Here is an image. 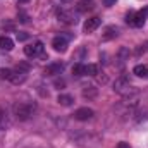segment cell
Segmentation results:
<instances>
[{"label":"cell","instance_id":"3957f363","mask_svg":"<svg viewBox=\"0 0 148 148\" xmlns=\"http://www.w3.org/2000/svg\"><path fill=\"white\" fill-rule=\"evenodd\" d=\"M57 17H59V21L64 23V24H74V23H76L74 12L66 10V9H59V10H57Z\"/></svg>","mask_w":148,"mask_h":148},{"label":"cell","instance_id":"52a82bcc","mask_svg":"<svg viewBox=\"0 0 148 148\" xmlns=\"http://www.w3.org/2000/svg\"><path fill=\"white\" fill-rule=\"evenodd\" d=\"M100 23H102L100 17H90V19H86V23H84L83 28H84L86 33H91V31H95V29L100 26Z\"/></svg>","mask_w":148,"mask_h":148},{"label":"cell","instance_id":"8992f818","mask_svg":"<svg viewBox=\"0 0 148 148\" xmlns=\"http://www.w3.org/2000/svg\"><path fill=\"white\" fill-rule=\"evenodd\" d=\"M52 47H53L55 52L64 53V52L67 50V40H66L64 36H55L53 40H52Z\"/></svg>","mask_w":148,"mask_h":148},{"label":"cell","instance_id":"4fadbf2b","mask_svg":"<svg viewBox=\"0 0 148 148\" xmlns=\"http://www.w3.org/2000/svg\"><path fill=\"white\" fill-rule=\"evenodd\" d=\"M145 19H147V14H145L143 10L136 12V14H134V23H133V26H136V28H141V26L145 24Z\"/></svg>","mask_w":148,"mask_h":148},{"label":"cell","instance_id":"e0dca14e","mask_svg":"<svg viewBox=\"0 0 148 148\" xmlns=\"http://www.w3.org/2000/svg\"><path fill=\"white\" fill-rule=\"evenodd\" d=\"M98 74V67L95 64H88L86 66V76H97Z\"/></svg>","mask_w":148,"mask_h":148},{"label":"cell","instance_id":"83f0119b","mask_svg":"<svg viewBox=\"0 0 148 148\" xmlns=\"http://www.w3.org/2000/svg\"><path fill=\"white\" fill-rule=\"evenodd\" d=\"M19 2H23V3H24V2H28V0H19Z\"/></svg>","mask_w":148,"mask_h":148},{"label":"cell","instance_id":"ba28073f","mask_svg":"<svg viewBox=\"0 0 148 148\" xmlns=\"http://www.w3.org/2000/svg\"><path fill=\"white\" fill-rule=\"evenodd\" d=\"M62 69H64V64H60V62L50 64V66L45 67V74H47V76H57V74L62 73Z\"/></svg>","mask_w":148,"mask_h":148},{"label":"cell","instance_id":"9a60e30c","mask_svg":"<svg viewBox=\"0 0 148 148\" xmlns=\"http://www.w3.org/2000/svg\"><path fill=\"white\" fill-rule=\"evenodd\" d=\"M117 33H119V31H117V28H115V26H109V28H107V29H105V33H103V40H112V38H115L117 36Z\"/></svg>","mask_w":148,"mask_h":148},{"label":"cell","instance_id":"4316f807","mask_svg":"<svg viewBox=\"0 0 148 148\" xmlns=\"http://www.w3.org/2000/svg\"><path fill=\"white\" fill-rule=\"evenodd\" d=\"M143 12H145V14L148 16V7H147V9H143Z\"/></svg>","mask_w":148,"mask_h":148},{"label":"cell","instance_id":"ac0fdd59","mask_svg":"<svg viewBox=\"0 0 148 148\" xmlns=\"http://www.w3.org/2000/svg\"><path fill=\"white\" fill-rule=\"evenodd\" d=\"M0 77L10 81V77H12V69H0Z\"/></svg>","mask_w":148,"mask_h":148},{"label":"cell","instance_id":"5b68a950","mask_svg":"<svg viewBox=\"0 0 148 148\" xmlns=\"http://www.w3.org/2000/svg\"><path fill=\"white\" fill-rule=\"evenodd\" d=\"M93 115H95L93 109H88V107H81V109H77L74 112V119H77V121H88Z\"/></svg>","mask_w":148,"mask_h":148},{"label":"cell","instance_id":"484cf974","mask_svg":"<svg viewBox=\"0 0 148 148\" xmlns=\"http://www.w3.org/2000/svg\"><path fill=\"white\" fill-rule=\"evenodd\" d=\"M21 23H28V16L24 14V12H21V19H19Z\"/></svg>","mask_w":148,"mask_h":148},{"label":"cell","instance_id":"6da1fadb","mask_svg":"<svg viewBox=\"0 0 148 148\" xmlns=\"http://www.w3.org/2000/svg\"><path fill=\"white\" fill-rule=\"evenodd\" d=\"M114 91H117L119 95H122V97H129V95H138V90L136 88H133L131 86V83H129V79L127 77H119V79H115V83H114Z\"/></svg>","mask_w":148,"mask_h":148},{"label":"cell","instance_id":"5bb4252c","mask_svg":"<svg viewBox=\"0 0 148 148\" xmlns=\"http://www.w3.org/2000/svg\"><path fill=\"white\" fill-rule=\"evenodd\" d=\"M133 73L136 74V76H140V77H148V66H143V64L134 66Z\"/></svg>","mask_w":148,"mask_h":148},{"label":"cell","instance_id":"cb8c5ba5","mask_svg":"<svg viewBox=\"0 0 148 148\" xmlns=\"http://www.w3.org/2000/svg\"><path fill=\"white\" fill-rule=\"evenodd\" d=\"M117 148H131V147H129V143H126V141H121V143L117 145Z\"/></svg>","mask_w":148,"mask_h":148},{"label":"cell","instance_id":"9c48e42d","mask_svg":"<svg viewBox=\"0 0 148 148\" xmlns=\"http://www.w3.org/2000/svg\"><path fill=\"white\" fill-rule=\"evenodd\" d=\"M10 81H12L14 84H21V83H24V81H26V71H21V69L12 71V77H10Z\"/></svg>","mask_w":148,"mask_h":148},{"label":"cell","instance_id":"7402d4cb","mask_svg":"<svg viewBox=\"0 0 148 148\" xmlns=\"http://www.w3.org/2000/svg\"><path fill=\"white\" fill-rule=\"evenodd\" d=\"M95 95H97V90H95V88L84 90V91H83V97H95Z\"/></svg>","mask_w":148,"mask_h":148},{"label":"cell","instance_id":"277c9868","mask_svg":"<svg viewBox=\"0 0 148 148\" xmlns=\"http://www.w3.org/2000/svg\"><path fill=\"white\" fill-rule=\"evenodd\" d=\"M41 52H43V43H41V41H35L33 45L24 47V53H26L28 57H36Z\"/></svg>","mask_w":148,"mask_h":148},{"label":"cell","instance_id":"d6986e66","mask_svg":"<svg viewBox=\"0 0 148 148\" xmlns=\"http://www.w3.org/2000/svg\"><path fill=\"white\" fill-rule=\"evenodd\" d=\"M127 57H129V50H127L126 47H122V48L119 50V59H121V60H126Z\"/></svg>","mask_w":148,"mask_h":148},{"label":"cell","instance_id":"7c38bea8","mask_svg":"<svg viewBox=\"0 0 148 148\" xmlns=\"http://www.w3.org/2000/svg\"><path fill=\"white\" fill-rule=\"evenodd\" d=\"M57 102H59L62 107H71V105L74 103V98L71 97V95H64V93H62V95L57 97Z\"/></svg>","mask_w":148,"mask_h":148},{"label":"cell","instance_id":"30bf717a","mask_svg":"<svg viewBox=\"0 0 148 148\" xmlns=\"http://www.w3.org/2000/svg\"><path fill=\"white\" fill-rule=\"evenodd\" d=\"M76 9H77V12H88V10L93 9V2L91 0H79Z\"/></svg>","mask_w":148,"mask_h":148},{"label":"cell","instance_id":"ffe728a7","mask_svg":"<svg viewBox=\"0 0 148 148\" xmlns=\"http://www.w3.org/2000/svg\"><path fill=\"white\" fill-rule=\"evenodd\" d=\"M134 14H136L134 10H131V12H127V14H126V23H127V24H131V26H133V23H134Z\"/></svg>","mask_w":148,"mask_h":148},{"label":"cell","instance_id":"8fae6325","mask_svg":"<svg viewBox=\"0 0 148 148\" xmlns=\"http://www.w3.org/2000/svg\"><path fill=\"white\" fill-rule=\"evenodd\" d=\"M0 48L5 50V52H10L14 48V41L9 36H0Z\"/></svg>","mask_w":148,"mask_h":148},{"label":"cell","instance_id":"2e32d148","mask_svg":"<svg viewBox=\"0 0 148 148\" xmlns=\"http://www.w3.org/2000/svg\"><path fill=\"white\" fill-rule=\"evenodd\" d=\"M73 74L74 76H84V74H86V66H84V64H74Z\"/></svg>","mask_w":148,"mask_h":148},{"label":"cell","instance_id":"44dd1931","mask_svg":"<svg viewBox=\"0 0 148 148\" xmlns=\"http://www.w3.org/2000/svg\"><path fill=\"white\" fill-rule=\"evenodd\" d=\"M16 38H17V41H26V40L29 38V35H28V33H24V31H21V33H17V35H16Z\"/></svg>","mask_w":148,"mask_h":148},{"label":"cell","instance_id":"603a6c76","mask_svg":"<svg viewBox=\"0 0 148 148\" xmlns=\"http://www.w3.org/2000/svg\"><path fill=\"white\" fill-rule=\"evenodd\" d=\"M53 86L60 90V88H64V86H66V81H64V79H55V83H53Z\"/></svg>","mask_w":148,"mask_h":148},{"label":"cell","instance_id":"d4e9b609","mask_svg":"<svg viewBox=\"0 0 148 148\" xmlns=\"http://www.w3.org/2000/svg\"><path fill=\"white\" fill-rule=\"evenodd\" d=\"M115 3V0H103V5H107V7H112Z\"/></svg>","mask_w":148,"mask_h":148},{"label":"cell","instance_id":"7a4b0ae2","mask_svg":"<svg viewBox=\"0 0 148 148\" xmlns=\"http://www.w3.org/2000/svg\"><path fill=\"white\" fill-rule=\"evenodd\" d=\"M35 109H36V107H35V103H19V105H16V107H14V112H16L17 119L26 121V119H29V117L33 115Z\"/></svg>","mask_w":148,"mask_h":148}]
</instances>
